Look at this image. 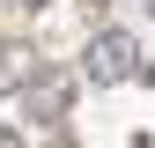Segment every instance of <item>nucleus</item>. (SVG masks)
Listing matches in <instances>:
<instances>
[{
	"mask_svg": "<svg viewBox=\"0 0 155 148\" xmlns=\"http://www.w3.org/2000/svg\"><path fill=\"white\" fill-rule=\"evenodd\" d=\"M133 67H140V37H133V30H96V37H89V59H81V74H89L96 89L126 82Z\"/></svg>",
	"mask_w": 155,
	"mask_h": 148,
	"instance_id": "f257e3e1",
	"label": "nucleus"
},
{
	"mask_svg": "<svg viewBox=\"0 0 155 148\" xmlns=\"http://www.w3.org/2000/svg\"><path fill=\"white\" fill-rule=\"evenodd\" d=\"M67 104H74V74L45 67V74L30 82V111H37V119H67Z\"/></svg>",
	"mask_w": 155,
	"mask_h": 148,
	"instance_id": "f03ea898",
	"label": "nucleus"
},
{
	"mask_svg": "<svg viewBox=\"0 0 155 148\" xmlns=\"http://www.w3.org/2000/svg\"><path fill=\"white\" fill-rule=\"evenodd\" d=\"M15 89H30V45L0 37V96H15Z\"/></svg>",
	"mask_w": 155,
	"mask_h": 148,
	"instance_id": "7ed1b4c3",
	"label": "nucleus"
},
{
	"mask_svg": "<svg viewBox=\"0 0 155 148\" xmlns=\"http://www.w3.org/2000/svg\"><path fill=\"white\" fill-rule=\"evenodd\" d=\"M15 8H52V0H15Z\"/></svg>",
	"mask_w": 155,
	"mask_h": 148,
	"instance_id": "20e7f679",
	"label": "nucleus"
},
{
	"mask_svg": "<svg viewBox=\"0 0 155 148\" xmlns=\"http://www.w3.org/2000/svg\"><path fill=\"white\" fill-rule=\"evenodd\" d=\"M0 148H22V141H15V133H0Z\"/></svg>",
	"mask_w": 155,
	"mask_h": 148,
	"instance_id": "39448f33",
	"label": "nucleus"
}]
</instances>
